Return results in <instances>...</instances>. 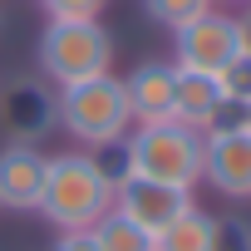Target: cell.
<instances>
[{"label": "cell", "instance_id": "cell-1", "mask_svg": "<svg viewBox=\"0 0 251 251\" xmlns=\"http://www.w3.org/2000/svg\"><path fill=\"white\" fill-rule=\"evenodd\" d=\"M103 212H113V182L94 163V153H59L45 168L40 217L59 231H89Z\"/></svg>", "mask_w": 251, "mask_h": 251}, {"label": "cell", "instance_id": "cell-2", "mask_svg": "<svg viewBox=\"0 0 251 251\" xmlns=\"http://www.w3.org/2000/svg\"><path fill=\"white\" fill-rule=\"evenodd\" d=\"M123 168L128 177H153L173 187H197L202 182V133L187 123H133L123 138Z\"/></svg>", "mask_w": 251, "mask_h": 251}, {"label": "cell", "instance_id": "cell-3", "mask_svg": "<svg viewBox=\"0 0 251 251\" xmlns=\"http://www.w3.org/2000/svg\"><path fill=\"white\" fill-rule=\"evenodd\" d=\"M59 128L84 148L123 143L133 128V108H128V94H123V79L108 69L99 79L64 84L59 89Z\"/></svg>", "mask_w": 251, "mask_h": 251}, {"label": "cell", "instance_id": "cell-4", "mask_svg": "<svg viewBox=\"0 0 251 251\" xmlns=\"http://www.w3.org/2000/svg\"><path fill=\"white\" fill-rule=\"evenodd\" d=\"M35 64L45 84H79V79H99L113 69V35L99 20H50L40 45H35Z\"/></svg>", "mask_w": 251, "mask_h": 251}, {"label": "cell", "instance_id": "cell-5", "mask_svg": "<svg viewBox=\"0 0 251 251\" xmlns=\"http://www.w3.org/2000/svg\"><path fill=\"white\" fill-rule=\"evenodd\" d=\"M173 50H177V69H197V74H222L236 54H241V20L226 10H202L197 20L173 30Z\"/></svg>", "mask_w": 251, "mask_h": 251}, {"label": "cell", "instance_id": "cell-6", "mask_svg": "<svg viewBox=\"0 0 251 251\" xmlns=\"http://www.w3.org/2000/svg\"><path fill=\"white\" fill-rule=\"evenodd\" d=\"M59 128V94L45 79H10L0 84V133L10 143H45Z\"/></svg>", "mask_w": 251, "mask_h": 251}, {"label": "cell", "instance_id": "cell-7", "mask_svg": "<svg viewBox=\"0 0 251 251\" xmlns=\"http://www.w3.org/2000/svg\"><path fill=\"white\" fill-rule=\"evenodd\" d=\"M202 182L222 197H251V133L241 118H222L202 133Z\"/></svg>", "mask_w": 251, "mask_h": 251}, {"label": "cell", "instance_id": "cell-8", "mask_svg": "<svg viewBox=\"0 0 251 251\" xmlns=\"http://www.w3.org/2000/svg\"><path fill=\"white\" fill-rule=\"evenodd\" d=\"M187 207H192V192H187V187H173V182L123 177V182L113 187V212H118V217H128L133 226H143L148 236L168 231Z\"/></svg>", "mask_w": 251, "mask_h": 251}, {"label": "cell", "instance_id": "cell-9", "mask_svg": "<svg viewBox=\"0 0 251 251\" xmlns=\"http://www.w3.org/2000/svg\"><path fill=\"white\" fill-rule=\"evenodd\" d=\"M45 168H50V158L40 148H30V143L0 148V207H10V212H40Z\"/></svg>", "mask_w": 251, "mask_h": 251}, {"label": "cell", "instance_id": "cell-10", "mask_svg": "<svg viewBox=\"0 0 251 251\" xmlns=\"http://www.w3.org/2000/svg\"><path fill=\"white\" fill-rule=\"evenodd\" d=\"M123 94H128L133 123H168L173 118V94H177V64H163V59L138 64L123 79Z\"/></svg>", "mask_w": 251, "mask_h": 251}, {"label": "cell", "instance_id": "cell-11", "mask_svg": "<svg viewBox=\"0 0 251 251\" xmlns=\"http://www.w3.org/2000/svg\"><path fill=\"white\" fill-rule=\"evenodd\" d=\"M173 118L187 123V128L207 133L212 123L226 118V99L217 74H197V69H177V94H173Z\"/></svg>", "mask_w": 251, "mask_h": 251}, {"label": "cell", "instance_id": "cell-12", "mask_svg": "<svg viewBox=\"0 0 251 251\" xmlns=\"http://www.w3.org/2000/svg\"><path fill=\"white\" fill-rule=\"evenodd\" d=\"M153 251H222V222L192 202L168 231L153 236Z\"/></svg>", "mask_w": 251, "mask_h": 251}, {"label": "cell", "instance_id": "cell-13", "mask_svg": "<svg viewBox=\"0 0 251 251\" xmlns=\"http://www.w3.org/2000/svg\"><path fill=\"white\" fill-rule=\"evenodd\" d=\"M89 231H94L99 251H153V236L143 226H133L128 217H118V212H103Z\"/></svg>", "mask_w": 251, "mask_h": 251}, {"label": "cell", "instance_id": "cell-14", "mask_svg": "<svg viewBox=\"0 0 251 251\" xmlns=\"http://www.w3.org/2000/svg\"><path fill=\"white\" fill-rule=\"evenodd\" d=\"M217 0H143V10H148V20H158L163 30H177V25H187V20H197L202 10H212Z\"/></svg>", "mask_w": 251, "mask_h": 251}, {"label": "cell", "instance_id": "cell-15", "mask_svg": "<svg viewBox=\"0 0 251 251\" xmlns=\"http://www.w3.org/2000/svg\"><path fill=\"white\" fill-rule=\"evenodd\" d=\"M217 84H222L226 108H246V103H251V54H236V59L217 74Z\"/></svg>", "mask_w": 251, "mask_h": 251}, {"label": "cell", "instance_id": "cell-16", "mask_svg": "<svg viewBox=\"0 0 251 251\" xmlns=\"http://www.w3.org/2000/svg\"><path fill=\"white\" fill-rule=\"evenodd\" d=\"M50 20H99L108 10V0H40Z\"/></svg>", "mask_w": 251, "mask_h": 251}, {"label": "cell", "instance_id": "cell-17", "mask_svg": "<svg viewBox=\"0 0 251 251\" xmlns=\"http://www.w3.org/2000/svg\"><path fill=\"white\" fill-rule=\"evenodd\" d=\"M50 251H99V241H94V231H59Z\"/></svg>", "mask_w": 251, "mask_h": 251}, {"label": "cell", "instance_id": "cell-18", "mask_svg": "<svg viewBox=\"0 0 251 251\" xmlns=\"http://www.w3.org/2000/svg\"><path fill=\"white\" fill-rule=\"evenodd\" d=\"M241 54H251V5H246V15H241Z\"/></svg>", "mask_w": 251, "mask_h": 251}, {"label": "cell", "instance_id": "cell-19", "mask_svg": "<svg viewBox=\"0 0 251 251\" xmlns=\"http://www.w3.org/2000/svg\"><path fill=\"white\" fill-rule=\"evenodd\" d=\"M241 128H246V133H251V103H246V108H241Z\"/></svg>", "mask_w": 251, "mask_h": 251}, {"label": "cell", "instance_id": "cell-20", "mask_svg": "<svg viewBox=\"0 0 251 251\" xmlns=\"http://www.w3.org/2000/svg\"><path fill=\"white\" fill-rule=\"evenodd\" d=\"M226 5H251V0H226Z\"/></svg>", "mask_w": 251, "mask_h": 251}, {"label": "cell", "instance_id": "cell-21", "mask_svg": "<svg viewBox=\"0 0 251 251\" xmlns=\"http://www.w3.org/2000/svg\"><path fill=\"white\" fill-rule=\"evenodd\" d=\"M246 251H251V241H246Z\"/></svg>", "mask_w": 251, "mask_h": 251}]
</instances>
